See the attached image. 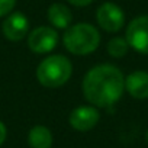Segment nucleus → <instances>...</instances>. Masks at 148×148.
<instances>
[{"instance_id":"obj_1","label":"nucleus","mask_w":148,"mask_h":148,"mask_svg":"<svg viewBox=\"0 0 148 148\" xmlns=\"http://www.w3.org/2000/svg\"><path fill=\"white\" fill-rule=\"evenodd\" d=\"M83 93L86 100L95 108L115 105L125 92V77L112 64H99L90 68L83 79Z\"/></svg>"},{"instance_id":"obj_2","label":"nucleus","mask_w":148,"mask_h":148,"mask_svg":"<svg viewBox=\"0 0 148 148\" xmlns=\"http://www.w3.org/2000/svg\"><path fill=\"white\" fill-rule=\"evenodd\" d=\"M62 42L68 52L74 55H87L97 49L100 44V34L90 23H76L65 29Z\"/></svg>"},{"instance_id":"obj_3","label":"nucleus","mask_w":148,"mask_h":148,"mask_svg":"<svg viewBox=\"0 0 148 148\" xmlns=\"http://www.w3.org/2000/svg\"><path fill=\"white\" fill-rule=\"evenodd\" d=\"M73 74L71 61L61 55H49L44 58L36 68V79L38 82L48 89H57L64 86Z\"/></svg>"},{"instance_id":"obj_4","label":"nucleus","mask_w":148,"mask_h":148,"mask_svg":"<svg viewBox=\"0 0 148 148\" xmlns=\"http://www.w3.org/2000/svg\"><path fill=\"white\" fill-rule=\"evenodd\" d=\"M125 39L129 48L139 54H148V15L132 19L126 28Z\"/></svg>"},{"instance_id":"obj_5","label":"nucleus","mask_w":148,"mask_h":148,"mask_svg":"<svg viewBox=\"0 0 148 148\" xmlns=\"http://www.w3.org/2000/svg\"><path fill=\"white\" fill-rule=\"evenodd\" d=\"M58 42L57 29L52 26H38L28 35V47L35 54L51 52Z\"/></svg>"},{"instance_id":"obj_6","label":"nucleus","mask_w":148,"mask_h":148,"mask_svg":"<svg viewBox=\"0 0 148 148\" xmlns=\"http://www.w3.org/2000/svg\"><path fill=\"white\" fill-rule=\"evenodd\" d=\"M96 21L102 29L113 34L121 31L125 25V13L118 5L106 2L99 6L96 12Z\"/></svg>"},{"instance_id":"obj_7","label":"nucleus","mask_w":148,"mask_h":148,"mask_svg":"<svg viewBox=\"0 0 148 148\" xmlns=\"http://www.w3.org/2000/svg\"><path fill=\"white\" fill-rule=\"evenodd\" d=\"M99 119H100V113L95 106H79L73 109L68 116V122L71 128L80 132H87L93 129L97 125Z\"/></svg>"},{"instance_id":"obj_8","label":"nucleus","mask_w":148,"mask_h":148,"mask_svg":"<svg viewBox=\"0 0 148 148\" xmlns=\"http://www.w3.org/2000/svg\"><path fill=\"white\" fill-rule=\"evenodd\" d=\"M2 31H3V35L6 36V39H9L12 42H18L28 35L29 21L23 13L12 12L5 19V22L2 25Z\"/></svg>"},{"instance_id":"obj_9","label":"nucleus","mask_w":148,"mask_h":148,"mask_svg":"<svg viewBox=\"0 0 148 148\" xmlns=\"http://www.w3.org/2000/svg\"><path fill=\"white\" fill-rule=\"evenodd\" d=\"M125 90L135 99L148 97V73L142 70L132 71L125 77Z\"/></svg>"},{"instance_id":"obj_10","label":"nucleus","mask_w":148,"mask_h":148,"mask_svg":"<svg viewBox=\"0 0 148 148\" xmlns=\"http://www.w3.org/2000/svg\"><path fill=\"white\" fill-rule=\"evenodd\" d=\"M48 22L54 29H67L73 21L71 10L62 3H54L47 12Z\"/></svg>"},{"instance_id":"obj_11","label":"nucleus","mask_w":148,"mask_h":148,"mask_svg":"<svg viewBox=\"0 0 148 148\" xmlns=\"http://www.w3.org/2000/svg\"><path fill=\"white\" fill-rule=\"evenodd\" d=\"M28 142L31 148H51L52 134L44 125H35L28 134Z\"/></svg>"},{"instance_id":"obj_12","label":"nucleus","mask_w":148,"mask_h":148,"mask_svg":"<svg viewBox=\"0 0 148 148\" xmlns=\"http://www.w3.org/2000/svg\"><path fill=\"white\" fill-rule=\"evenodd\" d=\"M129 49L128 41L122 36H113L109 42H108V52L110 57L113 58H122L126 55Z\"/></svg>"},{"instance_id":"obj_13","label":"nucleus","mask_w":148,"mask_h":148,"mask_svg":"<svg viewBox=\"0 0 148 148\" xmlns=\"http://www.w3.org/2000/svg\"><path fill=\"white\" fill-rule=\"evenodd\" d=\"M16 0H0V18L8 16L15 9Z\"/></svg>"},{"instance_id":"obj_14","label":"nucleus","mask_w":148,"mask_h":148,"mask_svg":"<svg viewBox=\"0 0 148 148\" xmlns=\"http://www.w3.org/2000/svg\"><path fill=\"white\" fill-rule=\"evenodd\" d=\"M68 3H71L73 6H77V8H84L89 6L90 3H93V0H67Z\"/></svg>"},{"instance_id":"obj_15","label":"nucleus","mask_w":148,"mask_h":148,"mask_svg":"<svg viewBox=\"0 0 148 148\" xmlns=\"http://www.w3.org/2000/svg\"><path fill=\"white\" fill-rule=\"evenodd\" d=\"M6 136H8V129H6L5 123L0 121V145L6 141Z\"/></svg>"},{"instance_id":"obj_16","label":"nucleus","mask_w":148,"mask_h":148,"mask_svg":"<svg viewBox=\"0 0 148 148\" xmlns=\"http://www.w3.org/2000/svg\"><path fill=\"white\" fill-rule=\"evenodd\" d=\"M147 141H148V132H147Z\"/></svg>"}]
</instances>
